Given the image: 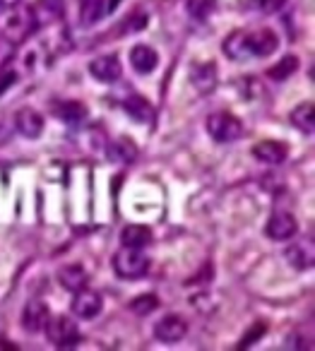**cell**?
<instances>
[{
  "mask_svg": "<svg viewBox=\"0 0 315 351\" xmlns=\"http://www.w3.org/2000/svg\"><path fill=\"white\" fill-rule=\"evenodd\" d=\"M279 46V39L272 29H255V32H233L224 41V53L231 60H248V58H267Z\"/></svg>",
  "mask_w": 315,
  "mask_h": 351,
  "instance_id": "obj_1",
  "label": "cell"
},
{
  "mask_svg": "<svg viewBox=\"0 0 315 351\" xmlns=\"http://www.w3.org/2000/svg\"><path fill=\"white\" fill-rule=\"evenodd\" d=\"M150 269V258L140 248H121L113 255V272L121 279H140Z\"/></svg>",
  "mask_w": 315,
  "mask_h": 351,
  "instance_id": "obj_2",
  "label": "cell"
},
{
  "mask_svg": "<svg viewBox=\"0 0 315 351\" xmlns=\"http://www.w3.org/2000/svg\"><path fill=\"white\" fill-rule=\"evenodd\" d=\"M207 132L214 142H236L243 135V123L233 113L217 111L207 118Z\"/></svg>",
  "mask_w": 315,
  "mask_h": 351,
  "instance_id": "obj_3",
  "label": "cell"
},
{
  "mask_svg": "<svg viewBox=\"0 0 315 351\" xmlns=\"http://www.w3.org/2000/svg\"><path fill=\"white\" fill-rule=\"evenodd\" d=\"M44 332H46V337H49L51 344L60 346V349H65V346H75L80 341V327L70 315L49 317Z\"/></svg>",
  "mask_w": 315,
  "mask_h": 351,
  "instance_id": "obj_4",
  "label": "cell"
},
{
  "mask_svg": "<svg viewBox=\"0 0 315 351\" xmlns=\"http://www.w3.org/2000/svg\"><path fill=\"white\" fill-rule=\"evenodd\" d=\"M188 335V320L178 313H169V315L159 317L154 325V337L164 344H176Z\"/></svg>",
  "mask_w": 315,
  "mask_h": 351,
  "instance_id": "obj_5",
  "label": "cell"
},
{
  "mask_svg": "<svg viewBox=\"0 0 315 351\" xmlns=\"http://www.w3.org/2000/svg\"><path fill=\"white\" fill-rule=\"evenodd\" d=\"M296 229H299V224H296V219L289 215V212H272L270 219H267V224H265V236L270 241L281 243V241L294 239Z\"/></svg>",
  "mask_w": 315,
  "mask_h": 351,
  "instance_id": "obj_6",
  "label": "cell"
},
{
  "mask_svg": "<svg viewBox=\"0 0 315 351\" xmlns=\"http://www.w3.org/2000/svg\"><path fill=\"white\" fill-rule=\"evenodd\" d=\"M102 308H104V301L97 291H89L87 287L75 291V298H73L75 317H80V320H94V317L102 313Z\"/></svg>",
  "mask_w": 315,
  "mask_h": 351,
  "instance_id": "obj_7",
  "label": "cell"
},
{
  "mask_svg": "<svg viewBox=\"0 0 315 351\" xmlns=\"http://www.w3.org/2000/svg\"><path fill=\"white\" fill-rule=\"evenodd\" d=\"M89 75L99 82H116L123 75V65L116 56H99L89 63Z\"/></svg>",
  "mask_w": 315,
  "mask_h": 351,
  "instance_id": "obj_8",
  "label": "cell"
},
{
  "mask_svg": "<svg viewBox=\"0 0 315 351\" xmlns=\"http://www.w3.org/2000/svg\"><path fill=\"white\" fill-rule=\"evenodd\" d=\"M49 317L51 313L44 301H30L25 306V311H22V327L27 332H32V335H36V332H44Z\"/></svg>",
  "mask_w": 315,
  "mask_h": 351,
  "instance_id": "obj_9",
  "label": "cell"
},
{
  "mask_svg": "<svg viewBox=\"0 0 315 351\" xmlns=\"http://www.w3.org/2000/svg\"><path fill=\"white\" fill-rule=\"evenodd\" d=\"M15 128L20 135L36 140L44 132V116L39 111H34V108H20L15 113Z\"/></svg>",
  "mask_w": 315,
  "mask_h": 351,
  "instance_id": "obj_10",
  "label": "cell"
},
{
  "mask_svg": "<svg viewBox=\"0 0 315 351\" xmlns=\"http://www.w3.org/2000/svg\"><path fill=\"white\" fill-rule=\"evenodd\" d=\"M130 65L135 73L150 75V73H154L156 65H159V53H156L152 46L137 44V46H132V51H130Z\"/></svg>",
  "mask_w": 315,
  "mask_h": 351,
  "instance_id": "obj_11",
  "label": "cell"
},
{
  "mask_svg": "<svg viewBox=\"0 0 315 351\" xmlns=\"http://www.w3.org/2000/svg\"><path fill=\"white\" fill-rule=\"evenodd\" d=\"M253 156H255L257 161H262V164L277 166V164H284L286 156H289V149H286V145H281V142L262 140L253 147Z\"/></svg>",
  "mask_w": 315,
  "mask_h": 351,
  "instance_id": "obj_12",
  "label": "cell"
},
{
  "mask_svg": "<svg viewBox=\"0 0 315 351\" xmlns=\"http://www.w3.org/2000/svg\"><path fill=\"white\" fill-rule=\"evenodd\" d=\"M123 111L135 123H140V125H150V123L154 121V106H152L150 99H145V97H128L126 101H123Z\"/></svg>",
  "mask_w": 315,
  "mask_h": 351,
  "instance_id": "obj_13",
  "label": "cell"
},
{
  "mask_svg": "<svg viewBox=\"0 0 315 351\" xmlns=\"http://www.w3.org/2000/svg\"><path fill=\"white\" fill-rule=\"evenodd\" d=\"M152 243V229L142 224H128L121 229V245L123 248H145Z\"/></svg>",
  "mask_w": 315,
  "mask_h": 351,
  "instance_id": "obj_14",
  "label": "cell"
},
{
  "mask_svg": "<svg viewBox=\"0 0 315 351\" xmlns=\"http://www.w3.org/2000/svg\"><path fill=\"white\" fill-rule=\"evenodd\" d=\"M51 113L60 121H68V123H78L87 118V106L80 101H54L51 104Z\"/></svg>",
  "mask_w": 315,
  "mask_h": 351,
  "instance_id": "obj_15",
  "label": "cell"
},
{
  "mask_svg": "<svg viewBox=\"0 0 315 351\" xmlns=\"http://www.w3.org/2000/svg\"><path fill=\"white\" fill-rule=\"evenodd\" d=\"M58 282L63 284L68 291H80L87 287V272L82 265H65L58 269Z\"/></svg>",
  "mask_w": 315,
  "mask_h": 351,
  "instance_id": "obj_16",
  "label": "cell"
},
{
  "mask_svg": "<svg viewBox=\"0 0 315 351\" xmlns=\"http://www.w3.org/2000/svg\"><path fill=\"white\" fill-rule=\"evenodd\" d=\"M289 121H291V125L299 128L301 132H313V128H315V108H313V104H310V101L299 104V106L291 111Z\"/></svg>",
  "mask_w": 315,
  "mask_h": 351,
  "instance_id": "obj_17",
  "label": "cell"
},
{
  "mask_svg": "<svg viewBox=\"0 0 315 351\" xmlns=\"http://www.w3.org/2000/svg\"><path fill=\"white\" fill-rule=\"evenodd\" d=\"M286 263L296 269H308L313 265V248L305 243H296V245H289L284 253Z\"/></svg>",
  "mask_w": 315,
  "mask_h": 351,
  "instance_id": "obj_18",
  "label": "cell"
},
{
  "mask_svg": "<svg viewBox=\"0 0 315 351\" xmlns=\"http://www.w3.org/2000/svg\"><path fill=\"white\" fill-rule=\"evenodd\" d=\"M193 84L200 89V92H212L214 84H217V70H214V65L212 63L195 65L193 68Z\"/></svg>",
  "mask_w": 315,
  "mask_h": 351,
  "instance_id": "obj_19",
  "label": "cell"
},
{
  "mask_svg": "<svg viewBox=\"0 0 315 351\" xmlns=\"http://www.w3.org/2000/svg\"><path fill=\"white\" fill-rule=\"evenodd\" d=\"M108 156L113 161H135L137 159V147L130 140L121 137V140H113L108 145Z\"/></svg>",
  "mask_w": 315,
  "mask_h": 351,
  "instance_id": "obj_20",
  "label": "cell"
},
{
  "mask_svg": "<svg viewBox=\"0 0 315 351\" xmlns=\"http://www.w3.org/2000/svg\"><path fill=\"white\" fill-rule=\"evenodd\" d=\"M104 12H106V8H104V0H82V8H80V20H82V25H92V22H97Z\"/></svg>",
  "mask_w": 315,
  "mask_h": 351,
  "instance_id": "obj_21",
  "label": "cell"
},
{
  "mask_svg": "<svg viewBox=\"0 0 315 351\" xmlns=\"http://www.w3.org/2000/svg\"><path fill=\"white\" fill-rule=\"evenodd\" d=\"M156 306H159V301H156L154 293H145V296L132 298V301L128 303V311L135 313V315H150V313L156 311Z\"/></svg>",
  "mask_w": 315,
  "mask_h": 351,
  "instance_id": "obj_22",
  "label": "cell"
},
{
  "mask_svg": "<svg viewBox=\"0 0 315 351\" xmlns=\"http://www.w3.org/2000/svg\"><path fill=\"white\" fill-rule=\"evenodd\" d=\"M296 70H299V58H294V56H286L281 63H277L275 68L267 70V75H270L272 80H277V82H281V80L291 77Z\"/></svg>",
  "mask_w": 315,
  "mask_h": 351,
  "instance_id": "obj_23",
  "label": "cell"
},
{
  "mask_svg": "<svg viewBox=\"0 0 315 351\" xmlns=\"http://www.w3.org/2000/svg\"><path fill=\"white\" fill-rule=\"evenodd\" d=\"M214 10V0H190V12L200 20L209 17V12Z\"/></svg>",
  "mask_w": 315,
  "mask_h": 351,
  "instance_id": "obj_24",
  "label": "cell"
},
{
  "mask_svg": "<svg viewBox=\"0 0 315 351\" xmlns=\"http://www.w3.org/2000/svg\"><path fill=\"white\" fill-rule=\"evenodd\" d=\"M281 5H284V0H260V8L265 12H275V10H279Z\"/></svg>",
  "mask_w": 315,
  "mask_h": 351,
  "instance_id": "obj_25",
  "label": "cell"
}]
</instances>
